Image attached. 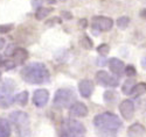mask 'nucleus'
Masks as SVG:
<instances>
[{
  "label": "nucleus",
  "mask_w": 146,
  "mask_h": 137,
  "mask_svg": "<svg viewBox=\"0 0 146 137\" xmlns=\"http://www.w3.org/2000/svg\"><path fill=\"white\" fill-rule=\"evenodd\" d=\"M94 126L100 136L115 137L118 134V131L121 129L123 122L113 113L105 111V113L96 115V117L94 119Z\"/></svg>",
  "instance_id": "obj_1"
},
{
  "label": "nucleus",
  "mask_w": 146,
  "mask_h": 137,
  "mask_svg": "<svg viewBox=\"0 0 146 137\" xmlns=\"http://www.w3.org/2000/svg\"><path fill=\"white\" fill-rule=\"evenodd\" d=\"M21 78L28 84L41 85L49 81L50 74L43 63H31L20 72Z\"/></svg>",
  "instance_id": "obj_2"
},
{
  "label": "nucleus",
  "mask_w": 146,
  "mask_h": 137,
  "mask_svg": "<svg viewBox=\"0 0 146 137\" xmlns=\"http://www.w3.org/2000/svg\"><path fill=\"white\" fill-rule=\"evenodd\" d=\"M86 127L74 119L63 120L58 129L60 137H84L86 136Z\"/></svg>",
  "instance_id": "obj_3"
},
{
  "label": "nucleus",
  "mask_w": 146,
  "mask_h": 137,
  "mask_svg": "<svg viewBox=\"0 0 146 137\" xmlns=\"http://www.w3.org/2000/svg\"><path fill=\"white\" fill-rule=\"evenodd\" d=\"M11 122L13 123L15 132L19 137H26L31 132V126H29V117L28 114L21 110H15L9 115Z\"/></svg>",
  "instance_id": "obj_4"
},
{
  "label": "nucleus",
  "mask_w": 146,
  "mask_h": 137,
  "mask_svg": "<svg viewBox=\"0 0 146 137\" xmlns=\"http://www.w3.org/2000/svg\"><path fill=\"white\" fill-rule=\"evenodd\" d=\"M76 102V93L71 88H60L54 95L53 104L58 108H70Z\"/></svg>",
  "instance_id": "obj_5"
},
{
  "label": "nucleus",
  "mask_w": 146,
  "mask_h": 137,
  "mask_svg": "<svg viewBox=\"0 0 146 137\" xmlns=\"http://www.w3.org/2000/svg\"><path fill=\"white\" fill-rule=\"evenodd\" d=\"M15 83L12 79H7L0 84V107L6 108L15 102V95H13Z\"/></svg>",
  "instance_id": "obj_6"
},
{
  "label": "nucleus",
  "mask_w": 146,
  "mask_h": 137,
  "mask_svg": "<svg viewBox=\"0 0 146 137\" xmlns=\"http://www.w3.org/2000/svg\"><path fill=\"white\" fill-rule=\"evenodd\" d=\"M113 26V21L106 16H94L91 19V27L97 31H108Z\"/></svg>",
  "instance_id": "obj_7"
},
{
  "label": "nucleus",
  "mask_w": 146,
  "mask_h": 137,
  "mask_svg": "<svg viewBox=\"0 0 146 137\" xmlns=\"http://www.w3.org/2000/svg\"><path fill=\"white\" fill-rule=\"evenodd\" d=\"M96 81L105 87H116L118 86V79L110 76L105 71H98L96 73Z\"/></svg>",
  "instance_id": "obj_8"
},
{
  "label": "nucleus",
  "mask_w": 146,
  "mask_h": 137,
  "mask_svg": "<svg viewBox=\"0 0 146 137\" xmlns=\"http://www.w3.org/2000/svg\"><path fill=\"white\" fill-rule=\"evenodd\" d=\"M119 111L123 119L129 121L133 117V114H135V105L131 100H124L119 105Z\"/></svg>",
  "instance_id": "obj_9"
},
{
  "label": "nucleus",
  "mask_w": 146,
  "mask_h": 137,
  "mask_svg": "<svg viewBox=\"0 0 146 137\" xmlns=\"http://www.w3.org/2000/svg\"><path fill=\"white\" fill-rule=\"evenodd\" d=\"M49 100V92L47 90H36L33 95V102L36 107H43Z\"/></svg>",
  "instance_id": "obj_10"
},
{
  "label": "nucleus",
  "mask_w": 146,
  "mask_h": 137,
  "mask_svg": "<svg viewBox=\"0 0 146 137\" xmlns=\"http://www.w3.org/2000/svg\"><path fill=\"white\" fill-rule=\"evenodd\" d=\"M69 114L71 116H77V117H84L88 115V108L83 102L76 101L72 104V106L69 108Z\"/></svg>",
  "instance_id": "obj_11"
},
{
  "label": "nucleus",
  "mask_w": 146,
  "mask_h": 137,
  "mask_svg": "<svg viewBox=\"0 0 146 137\" xmlns=\"http://www.w3.org/2000/svg\"><path fill=\"white\" fill-rule=\"evenodd\" d=\"M109 68H110V70H111V72L112 73H115L116 76H121L123 73H125V65H124V63L121 62L120 59H118V58H110L109 59Z\"/></svg>",
  "instance_id": "obj_12"
},
{
  "label": "nucleus",
  "mask_w": 146,
  "mask_h": 137,
  "mask_svg": "<svg viewBox=\"0 0 146 137\" xmlns=\"http://www.w3.org/2000/svg\"><path fill=\"white\" fill-rule=\"evenodd\" d=\"M78 91L83 98H89L94 92V83L89 79H83L78 83Z\"/></svg>",
  "instance_id": "obj_13"
},
{
  "label": "nucleus",
  "mask_w": 146,
  "mask_h": 137,
  "mask_svg": "<svg viewBox=\"0 0 146 137\" xmlns=\"http://www.w3.org/2000/svg\"><path fill=\"white\" fill-rule=\"evenodd\" d=\"M11 57L15 62L17 65H21V64L25 63L26 59L28 58V51L23 48H14V50H13V52H12Z\"/></svg>",
  "instance_id": "obj_14"
},
{
  "label": "nucleus",
  "mask_w": 146,
  "mask_h": 137,
  "mask_svg": "<svg viewBox=\"0 0 146 137\" xmlns=\"http://www.w3.org/2000/svg\"><path fill=\"white\" fill-rule=\"evenodd\" d=\"M145 135H146V129L140 123H133L127 129L129 137H145Z\"/></svg>",
  "instance_id": "obj_15"
},
{
  "label": "nucleus",
  "mask_w": 146,
  "mask_h": 137,
  "mask_svg": "<svg viewBox=\"0 0 146 137\" xmlns=\"http://www.w3.org/2000/svg\"><path fill=\"white\" fill-rule=\"evenodd\" d=\"M11 136V126L6 119L0 117V137H9Z\"/></svg>",
  "instance_id": "obj_16"
},
{
  "label": "nucleus",
  "mask_w": 146,
  "mask_h": 137,
  "mask_svg": "<svg viewBox=\"0 0 146 137\" xmlns=\"http://www.w3.org/2000/svg\"><path fill=\"white\" fill-rule=\"evenodd\" d=\"M145 92H146V84L145 83H139V84H136L135 85V87L132 88L130 95L137 98L139 95H143Z\"/></svg>",
  "instance_id": "obj_17"
},
{
  "label": "nucleus",
  "mask_w": 146,
  "mask_h": 137,
  "mask_svg": "<svg viewBox=\"0 0 146 137\" xmlns=\"http://www.w3.org/2000/svg\"><path fill=\"white\" fill-rule=\"evenodd\" d=\"M52 12H53L52 7H39L35 13V18L38 20H43L46 16L49 15V13H52Z\"/></svg>",
  "instance_id": "obj_18"
},
{
  "label": "nucleus",
  "mask_w": 146,
  "mask_h": 137,
  "mask_svg": "<svg viewBox=\"0 0 146 137\" xmlns=\"http://www.w3.org/2000/svg\"><path fill=\"white\" fill-rule=\"evenodd\" d=\"M135 85H136L135 79H133V78H129V79L123 84L121 91H123V93H124L125 95H130V93H131V91H132L133 87H135Z\"/></svg>",
  "instance_id": "obj_19"
},
{
  "label": "nucleus",
  "mask_w": 146,
  "mask_h": 137,
  "mask_svg": "<svg viewBox=\"0 0 146 137\" xmlns=\"http://www.w3.org/2000/svg\"><path fill=\"white\" fill-rule=\"evenodd\" d=\"M15 102L19 104L20 106H26L28 102V92L23 91V92H20L19 94H17L15 95Z\"/></svg>",
  "instance_id": "obj_20"
},
{
  "label": "nucleus",
  "mask_w": 146,
  "mask_h": 137,
  "mask_svg": "<svg viewBox=\"0 0 146 137\" xmlns=\"http://www.w3.org/2000/svg\"><path fill=\"white\" fill-rule=\"evenodd\" d=\"M129 23H130V19L127 16H120L118 20H117V26L118 28L120 29H125L127 26H129Z\"/></svg>",
  "instance_id": "obj_21"
},
{
  "label": "nucleus",
  "mask_w": 146,
  "mask_h": 137,
  "mask_svg": "<svg viewBox=\"0 0 146 137\" xmlns=\"http://www.w3.org/2000/svg\"><path fill=\"white\" fill-rule=\"evenodd\" d=\"M117 99V93L115 91H106L104 93V100L106 102H112Z\"/></svg>",
  "instance_id": "obj_22"
},
{
  "label": "nucleus",
  "mask_w": 146,
  "mask_h": 137,
  "mask_svg": "<svg viewBox=\"0 0 146 137\" xmlns=\"http://www.w3.org/2000/svg\"><path fill=\"white\" fill-rule=\"evenodd\" d=\"M97 51H98V54L100 55H102V56H106L108 54H109V51H110V47H109L108 44H101L98 48H97Z\"/></svg>",
  "instance_id": "obj_23"
},
{
  "label": "nucleus",
  "mask_w": 146,
  "mask_h": 137,
  "mask_svg": "<svg viewBox=\"0 0 146 137\" xmlns=\"http://www.w3.org/2000/svg\"><path fill=\"white\" fill-rule=\"evenodd\" d=\"M125 74L129 77V78H133L137 74V71L135 69V66H132V65H129L125 68Z\"/></svg>",
  "instance_id": "obj_24"
},
{
  "label": "nucleus",
  "mask_w": 146,
  "mask_h": 137,
  "mask_svg": "<svg viewBox=\"0 0 146 137\" xmlns=\"http://www.w3.org/2000/svg\"><path fill=\"white\" fill-rule=\"evenodd\" d=\"M14 28V26L12 23L9 24H0V34H6V33H9L12 31Z\"/></svg>",
  "instance_id": "obj_25"
},
{
  "label": "nucleus",
  "mask_w": 146,
  "mask_h": 137,
  "mask_svg": "<svg viewBox=\"0 0 146 137\" xmlns=\"http://www.w3.org/2000/svg\"><path fill=\"white\" fill-rule=\"evenodd\" d=\"M41 4H42V0H32L33 7H39Z\"/></svg>",
  "instance_id": "obj_26"
},
{
  "label": "nucleus",
  "mask_w": 146,
  "mask_h": 137,
  "mask_svg": "<svg viewBox=\"0 0 146 137\" xmlns=\"http://www.w3.org/2000/svg\"><path fill=\"white\" fill-rule=\"evenodd\" d=\"M5 44H6V40L5 39H0V50H3Z\"/></svg>",
  "instance_id": "obj_27"
},
{
  "label": "nucleus",
  "mask_w": 146,
  "mask_h": 137,
  "mask_svg": "<svg viewBox=\"0 0 146 137\" xmlns=\"http://www.w3.org/2000/svg\"><path fill=\"white\" fill-rule=\"evenodd\" d=\"M80 26L81 27H87V20L86 19H83V20H80Z\"/></svg>",
  "instance_id": "obj_28"
},
{
  "label": "nucleus",
  "mask_w": 146,
  "mask_h": 137,
  "mask_svg": "<svg viewBox=\"0 0 146 137\" xmlns=\"http://www.w3.org/2000/svg\"><path fill=\"white\" fill-rule=\"evenodd\" d=\"M141 66L146 70V57H144V58H143V60H141Z\"/></svg>",
  "instance_id": "obj_29"
},
{
  "label": "nucleus",
  "mask_w": 146,
  "mask_h": 137,
  "mask_svg": "<svg viewBox=\"0 0 146 137\" xmlns=\"http://www.w3.org/2000/svg\"><path fill=\"white\" fill-rule=\"evenodd\" d=\"M140 16L144 18V19H146V9H143V10L140 12Z\"/></svg>",
  "instance_id": "obj_30"
},
{
  "label": "nucleus",
  "mask_w": 146,
  "mask_h": 137,
  "mask_svg": "<svg viewBox=\"0 0 146 137\" xmlns=\"http://www.w3.org/2000/svg\"><path fill=\"white\" fill-rule=\"evenodd\" d=\"M97 64L101 65V66H103V65L105 64V60H104V58H102V60H98V62H97Z\"/></svg>",
  "instance_id": "obj_31"
},
{
  "label": "nucleus",
  "mask_w": 146,
  "mask_h": 137,
  "mask_svg": "<svg viewBox=\"0 0 146 137\" xmlns=\"http://www.w3.org/2000/svg\"><path fill=\"white\" fill-rule=\"evenodd\" d=\"M46 1H48V3H50V4H54V3H55V0H46Z\"/></svg>",
  "instance_id": "obj_32"
},
{
  "label": "nucleus",
  "mask_w": 146,
  "mask_h": 137,
  "mask_svg": "<svg viewBox=\"0 0 146 137\" xmlns=\"http://www.w3.org/2000/svg\"><path fill=\"white\" fill-rule=\"evenodd\" d=\"M0 80H1V72H0Z\"/></svg>",
  "instance_id": "obj_33"
}]
</instances>
